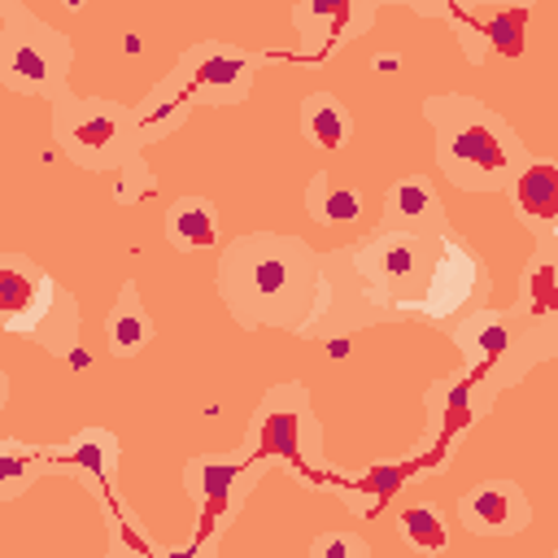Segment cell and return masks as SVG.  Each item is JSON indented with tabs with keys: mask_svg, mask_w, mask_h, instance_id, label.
Segmentation results:
<instances>
[{
	"mask_svg": "<svg viewBox=\"0 0 558 558\" xmlns=\"http://www.w3.org/2000/svg\"><path fill=\"white\" fill-rule=\"evenodd\" d=\"M244 449L262 453L266 462H283L292 471H323V436L305 384L292 379L262 397Z\"/></svg>",
	"mask_w": 558,
	"mask_h": 558,
	"instance_id": "7",
	"label": "cell"
},
{
	"mask_svg": "<svg viewBox=\"0 0 558 558\" xmlns=\"http://www.w3.org/2000/svg\"><path fill=\"white\" fill-rule=\"evenodd\" d=\"M445 331L462 349L466 375L484 388L488 401L519 375H527L536 362H549L558 353V314H532L523 305L475 310L445 323Z\"/></svg>",
	"mask_w": 558,
	"mask_h": 558,
	"instance_id": "3",
	"label": "cell"
},
{
	"mask_svg": "<svg viewBox=\"0 0 558 558\" xmlns=\"http://www.w3.org/2000/svg\"><path fill=\"white\" fill-rule=\"evenodd\" d=\"M301 135H305L314 148L336 153V148H344L349 135H353V118H349V109H344L331 92H310V96L301 100Z\"/></svg>",
	"mask_w": 558,
	"mask_h": 558,
	"instance_id": "24",
	"label": "cell"
},
{
	"mask_svg": "<svg viewBox=\"0 0 558 558\" xmlns=\"http://www.w3.org/2000/svg\"><path fill=\"white\" fill-rule=\"evenodd\" d=\"M179 70H183L192 96H209V105H240L253 92L257 52L227 44V39H205L179 57Z\"/></svg>",
	"mask_w": 558,
	"mask_h": 558,
	"instance_id": "10",
	"label": "cell"
},
{
	"mask_svg": "<svg viewBox=\"0 0 558 558\" xmlns=\"http://www.w3.org/2000/svg\"><path fill=\"white\" fill-rule=\"evenodd\" d=\"M423 405H427L432 432H436L440 440H458L493 401L484 397V388H480L471 375H445V379H436V384L427 388Z\"/></svg>",
	"mask_w": 558,
	"mask_h": 558,
	"instance_id": "17",
	"label": "cell"
},
{
	"mask_svg": "<svg viewBox=\"0 0 558 558\" xmlns=\"http://www.w3.org/2000/svg\"><path fill=\"white\" fill-rule=\"evenodd\" d=\"M514 218L536 235V244H554L558 231V166L545 157H532L519 179L510 183Z\"/></svg>",
	"mask_w": 558,
	"mask_h": 558,
	"instance_id": "15",
	"label": "cell"
},
{
	"mask_svg": "<svg viewBox=\"0 0 558 558\" xmlns=\"http://www.w3.org/2000/svg\"><path fill=\"white\" fill-rule=\"evenodd\" d=\"M166 240L179 253H196L218 244V205L209 196H179L166 209Z\"/></svg>",
	"mask_w": 558,
	"mask_h": 558,
	"instance_id": "21",
	"label": "cell"
},
{
	"mask_svg": "<svg viewBox=\"0 0 558 558\" xmlns=\"http://www.w3.org/2000/svg\"><path fill=\"white\" fill-rule=\"evenodd\" d=\"M61 283L22 253H0V331L39 336Z\"/></svg>",
	"mask_w": 558,
	"mask_h": 558,
	"instance_id": "11",
	"label": "cell"
},
{
	"mask_svg": "<svg viewBox=\"0 0 558 558\" xmlns=\"http://www.w3.org/2000/svg\"><path fill=\"white\" fill-rule=\"evenodd\" d=\"M379 227L414 231V235H432V240H436L440 231H449V227H445V205H440L436 187H432L423 174H401V179L388 183Z\"/></svg>",
	"mask_w": 558,
	"mask_h": 558,
	"instance_id": "16",
	"label": "cell"
},
{
	"mask_svg": "<svg viewBox=\"0 0 558 558\" xmlns=\"http://www.w3.org/2000/svg\"><path fill=\"white\" fill-rule=\"evenodd\" d=\"M388 318L392 314L379 310L371 292L362 288V279L353 275L349 248L318 253V296H314V314L301 327V336H344V331H362Z\"/></svg>",
	"mask_w": 558,
	"mask_h": 558,
	"instance_id": "8",
	"label": "cell"
},
{
	"mask_svg": "<svg viewBox=\"0 0 558 558\" xmlns=\"http://www.w3.org/2000/svg\"><path fill=\"white\" fill-rule=\"evenodd\" d=\"M218 296L240 327L296 331L314 314L318 296V253L301 235L248 231L222 248Z\"/></svg>",
	"mask_w": 558,
	"mask_h": 558,
	"instance_id": "1",
	"label": "cell"
},
{
	"mask_svg": "<svg viewBox=\"0 0 558 558\" xmlns=\"http://www.w3.org/2000/svg\"><path fill=\"white\" fill-rule=\"evenodd\" d=\"M440 235L432 240V235H414V231L375 227L371 235H362L349 248V266L379 310H388L392 318H414V305H418V296L432 279V266H436Z\"/></svg>",
	"mask_w": 558,
	"mask_h": 558,
	"instance_id": "5",
	"label": "cell"
},
{
	"mask_svg": "<svg viewBox=\"0 0 558 558\" xmlns=\"http://www.w3.org/2000/svg\"><path fill=\"white\" fill-rule=\"evenodd\" d=\"M153 192H157V179H153L148 161L135 153V157L118 170V187H113V196H118V205H135V201H144V196H153Z\"/></svg>",
	"mask_w": 558,
	"mask_h": 558,
	"instance_id": "28",
	"label": "cell"
},
{
	"mask_svg": "<svg viewBox=\"0 0 558 558\" xmlns=\"http://www.w3.org/2000/svg\"><path fill=\"white\" fill-rule=\"evenodd\" d=\"M453 31L458 44L466 52L471 65H484L488 57H519L523 52V26L532 9H514V4H462V9H440Z\"/></svg>",
	"mask_w": 558,
	"mask_h": 558,
	"instance_id": "13",
	"label": "cell"
},
{
	"mask_svg": "<svg viewBox=\"0 0 558 558\" xmlns=\"http://www.w3.org/2000/svg\"><path fill=\"white\" fill-rule=\"evenodd\" d=\"M74 65V44L17 0H0V83L22 96L57 100Z\"/></svg>",
	"mask_w": 558,
	"mask_h": 558,
	"instance_id": "6",
	"label": "cell"
},
{
	"mask_svg": "<svg viewBox=\"0 0 558 558\" xmlns=\"http://www.w3.org/2000/svg\"><path fill=\"white\" fill-rule=\"evenodd\" d=\"M109 558H113V554H109Z\"/></svg>",
	"mask_w": 558,
	"mask_h": 558,
	"instance_id": "31",
	"label": "cell"
},
{
	"mask_svg": "<svg viewBox=\"0 0 558 558\" xmlns=\"http://www.w3.org/2000/svg\"><path fill=\"white\" fill-rule=\"evenodd\" d=\"M305 214L318 222V227H344L362 214V192L353 183H344L340 174L331 170H318L310 183H305Z\"/></svg>",
	"mask_w": 558,
	"mask_h": 558,
	"instance_id": "22",
	"label": "cell"
},
{
	"mask_svg": "<svg viewBox=\"0 0 558 558\" xmlns=\"http://www.w3.org/2000/svg\"><path fill=\"white\" fill-rule=\"evenodd\" d=\"M192 105H196V96H192V87H187L183 70L174 65V70H170L161 83H153V92H148V96L135 105L140 140H144V144H157V140H166L170 131H179V126L187 122Z\"/></svg>",
	"mask_w": 558,
	"mask_h": 558,
	"instance_id": "19",
	"label": "cell"
},
{
	"mask_svg": "<svg viewBox=\"0 0 558 558\" xmlns=\"http://www.w3.org/2000/svg\"><path fill=\"white\" fill-rule=\"evenodd\" d=\"M458 523L475 536H519L532 523V501L514 480H484L458 497Z\"/></svg>",
	"mask_w": 558,
	"mask_h": 558,
	"instance_id": "14",
	"label": "cell"
},
{
	"mask_svg": "<svg viewBox=\"0 0 558 558\" xmlns=\"http://www.w3.org/2000/svg\"><path fill=\"white\" fill-rule=\"evenodd\" d=\"M4 401H9V375L0 371V410H4Z\"/></svg>",
	"mask_w": 558,
	"mask_h": 558,
	"instance_id": "30",
	"label": "cell"
},
{
	"mask_svg": "<svg viewBox=\"0 0 558 558\" xmlns=\"http://www.w3.org/2000/svg\"><path fill=\"white\" fill-rule=\"evenodd\" d=\"M484 288V270H480V257L466 248V240L458 231H445L440 244H436V266H432V279L414 305V318H432V323H445L453 314H462L471 305V296Z\"/></svg>",
	"mask_w": 558,
	"mask_h": 558,
	"instance_id": "12",
	"label": "cell"
},
{
	"mask_svg": "<svg viewBox=\"0 0 558 558\" xmlns=\"http://www.w3.org/2000/svg\"><path fill=\"white\" fill-rule=\"evenodd\" d=\"M266 458L253 453V449H231L227 458H214V453H196L183 471V488L187 497L196 501L201 519H218V514H231L240 497L253 493V484L266 475Z\"/></svg>",
	"mask_w": 558,
	"mask_h": 558,
	"instance_id": "9",
	"label": "cell"
},
{
	"mask_svg": "<svg viewBox=\"0 0 558 558\" xmlns=\"http://www.w3.org/2000/svg\"><path fill=\"white\" fill-rule=\"evenodd\" d=\"M401 536L418 549V554H445L449 549V527H445V514L432 506V501H418L410 510H401L397 519Z\"/></svg>",
	"mask_w": 558,
	"mask_h": 558,
	"instance_id": "25",
	"label": "cell"
},
{
	"mask_svg": "<svg viewBox=\"0 0 558 558\" xmlns=\"http://www.w3.org/2000/svg\"><path fill=\"white\" fill-rule=\"evenodd\" d=\"M423 118L436 131L440 174L462 192H510L519 170L532 161L514 126L475 96H427Z\"/></svg>",
	"mask_w": 558,
	"mask_h": 558,
	"instance_id": "2",
	"label": "cell"
},
{
	"mask_svg": "<svg viewBox=\"0 0 558 558\" xmlns=\"http://www.w3.org/2000/svg\"><path fill=\"white\" fill-rule=\"evenodd\" d=\"M44 449H31L22 440H0V501H13L31 488V480L39 475Z\"/></svg>",
	"mask_w": 558,
	"mask_h": 558,
	"instance_id": "26",
	"label": "cell"
},
{
	"mask_svg": "<svg viewBox=\"0 0 558 558\" xmlns=\"http://www.w3.org/2000/svg\"><path fill=\"white\" fill-rule=\"evenodd\" d=\"M52 140L74 166L92 174H113L144 148L131 105L74 92H61L52 100Z\"/></svg>",
	"mask_w": 558,
	"mask_h": 558,
	"instance_id": "4",
	"label": "cell"
},
{
	"mask_svg": "<svg viewBox=\"0 0 558 558\" xmlns=\"http://www.w3.org/2000/svg\"><path fill=\"white\" fill-rule=\"evenodd\" d=\"M292 22L305 39L310 52H323L327 44H340V39H357L371 22H375V9L371 4H296L292 9Z\"/></svg>",
	"mask_w": 558,
	"mask_h": 558,
	"instance_id": "18",
	"label": "cell"
},
{
	"mask_svg": "<svg viewBox=\"0 0 558 558\" xmlns=\"http://www.w3.org/2000/svg\"><path fill=\"white\" fill-rule=\"evenodd\" d=\"M52 453H61L70 466L87 471V480H92L96 488H105V493L118 484V440H113V432H105V427H83L70 445H61V449H52Z\"/></svg>",
	"mask_w": 558,
	"mask_h": 558,
	"instance_id": "23",
	"label": "cell"
},
{
	"mask_svg": "<svg viewBox=\"0 0 558 558\" xmlns=\"http://www.w3.org/2000/svg\"><path fill=\"white\" fill-rule=\"evenodd\" d=\"M310 558H371V545L357 532L344 527H327L310 541Z\"/></svg>",
	"mask_w": 558,
	"mask_h": 558,
	"instance_id": "27",
	"label": "cell"
},
{
	"mask_svg": "<svg viewBox=\"0 0 558 558\" xmlns=\"http://www.w3.org/2000/svg\"><path fill=\"white\" fill-rule=\"evenodd\" d=\"M153 336H157V327H153V318H148V310L140 301L135 279H122L118 301H113V310L105 318V344H109V353L113 357H135L140 349H148Z\"/></svg>",
	"mask_w": 558,
	"mask_h": 558,
	"instance_id": "20",
	"label": "cell"
},
{
	"mask_svg": "<svg viewBox=\"0 0 558 558\" xmlns=\"http://www.w3.org/2000/svg\"><path fill=\"white\" fill-rule=\"evenodd\" d=\"M214 549H218V532H214V536H201L192 549H179V554H174V549H170V554H148V549L140 545V549H113V558H214Z\"/></svg>",
	"mask_w": 558,
	"mask_h": 558,
	"instance_id": "29",
	"label": "cell"
}]
</instances>
